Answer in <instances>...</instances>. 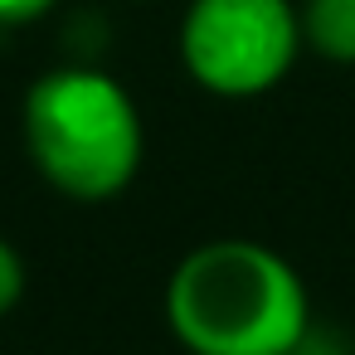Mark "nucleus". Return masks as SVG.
I'll return each mask as SVG.
<instances>
[{
	"instance_id": "obj_1",
	"label": "nucleus",
	"mask_w": 355,
	"mask_h": 355,
	"mask_svg": "<svg viewBox=\"0 0 355 355\" xmlns=\"http://www.w3.org/2000/svg\"><path fill=\"white\" fill-rule=\"evenodd\" d=\"M166 326L190 355H302L311 297L272 243L209 239L171 268Z\"/></svg>"
},
{
	"instance_id": "obj_2",
	"label": "nucleus",
	"mask_w": 355,
	"mask_h": 355,
	"mask_svg": "<svg viewBox=\"0 0 355 355\" xmlns=\"http://www.w3.org/2000/svg\"><path fill=\"white\" fill-rule=\"evenodd\" d=\"M25 151L35 171L78 205L117 200L146 156V122L127 83L93 64H64L30 83L25 107Z\"/></svg>"
},
{
	"instance_id": "obj_3",
	"label": "nucleus",
	"mask_w": 355,
	"mask_h": 355,
	"mask_svg": "<svg viewBox=\"0 0 355 355\" xmlns=\"http://www.w3.org/2000/svg\"><path fill=\"white\" fill-rule=\"evenodd\" d=\"M302 54L306 40L297 0H190L180 15V64L209 98H263Z\"/></svg>"
},
{
	"instance_id": "obj_4",
	"label": "nucleus",
	"mask_w": 355,
	"mask_h": 355,
	"mask_svg": "<svg viewBox=\"0 0 355 355\" xmlns=\"http://www.w3.org/2000/svg\"><path fill=\"white\" fill-rule=\"evenodd\" d=\"M302 40L316 59L355 69V0H302Z\"/></svg>"
},
{
	"instance_id": "obj_5",
	"label": "nucleus",
	"mask_w": 355,
	"mask_h": 355,
	"mask_svg": "<svg viewBox=\"0 0 355 355\" xmlns=\"http://www.w3.org/2000/svg\"><path fill=\"white\" fill-rule=\"evenodd\" d=\"M20 297H25V258L6 234H0V321L15 311Z\"/></svg>"
},
{
	"instance_id": "obj_6",
	"label": "nucleus",
	"mask_w": 355,
	"mask_h": 355,
	"mask_svg": "<svg viewBox=\"0 0 355 355\" xmlns=\"http://www.w3.org/2000/svg\"><path fill=\"white\" fill-rule=\"evenodd\" d=\"M59 0H0V30H20V25H35L44 20Z\"/></svg>"
}]
</instances>
